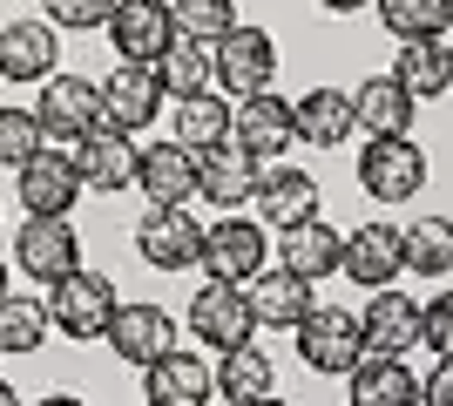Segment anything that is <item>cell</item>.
Segmentation results:
<instances>
[{
  "instance_id": "4",
  "label": "cell",
  "mask_w": 453,
  "mask_h": 406,
  "mask_svg": "<svg viewBox=\"0 0 453 406\" xmlns=\"http://www.w3.org/2000/svg\"><path fill=\"white\" fill-rule=\"evenodd\" d=\"M298 339V359L311 372H352L365 359V332H359V311H339V305H311L291 326Z\"/></svg>"
},
{
  "instance_id": "22",
  "label": "cell",
  "mask_w": 453,
  "mask_h": 406,
  "mask_svg": "<svg viewBox=\"0 0 453 406\" xmlns=\"http://www.w3.org/2000/svg\"><path fill=\"white\" fill-rule=\"evenodd\" d=\"M135 190L142 203H196V156L183 142H156L135 156Z\"/></svg>"
},
{
  "instance_id": "21",
  "label": "cell",
  "mask_w": 453,
  "mask_h": 406,
  "mask_svg": "<svg viewBox=\"0 0 453 406\" xmlns=\"http://www.w3.org/2000/svg\"><path fill=\"white\" fill-rule=\"evenodd\" d=\"M55 55H61V41L48 20H7L0 27V81H48L55 75Z\"/></svg>"
},
{
  "instance_id": "35",
  "label": "cell",
  "mask_w": 453,
  "mask_h": 406,
  "mask_svg": "<svg viewBox=\"0 0 453 406\" xmlns=\"http://www.w3.org/2000/svg\"><path fill=\"white\" fill-rule=\"evenodd\" d=\"M170 20L183 41H224L230 27H237V0H170Z\"/></svg>"
},
{
  "instance_id": "6",
  "label": "cell",
  "mask_w": 453,
  "mask_h": 406,
  "mask_svg": "<svg viewBox=\"0 0 453 406\" xmlns=\"http://www.w3.org/2000/svg\"><path fill=\"white\" fill-rule=\"evenodd\" d=\"M189 332H196L210 352L250 346V339H257V311H250L244 285H217V278H203V291L189 298Z\"/></svg>"
},
{
  "instance_id": "28",
  "label": "cell",
  "mask_w": 453,
  "mask_h": 406,
  "mask_svg": "<svg viewBox=\"0 0 453 406\" xmlns=\"http://www.w3.org/2000/svg\"><path fill=\"white\" fill-rule=\"evenodd\" d=\"M393 81H399L413 102H426V96L440 102V96L453 88V48H447V41H399Z\"/></svg>"
},
{
  "instance_id": "16",
  "label": "cell",
  "mask_w": 453,
  "mask_h": 406,
  "mask_svg": "<svg viewBox=\"0 0 453 406\" xmlns=\"http://www.w3.org/2000/svg\"><path fill=\"white\" fill-rule=\"evenodd\" d=\"M210 393H217V379H210V359H196V352H163L156 366H142V400L150 406H210Z\"/></svg>"
},
{
  "instance_id": "43",
  "label": "cell",
  "mask_w": 453,
  "mask_h": 406,
  "mask_svg": "<svg viewBox=\"0 0 453 406\" xmlns=\"http://www.w3.org/2000/svg\"><path fill=\"white\" fill-rule=\"evenodd\" d=\"M0 298H7V257H0Z\"/></svg>"
},
{
  "instance_id": "12",
  "label": "cell",
  "mask_w": 453,
  "mask_h": 406,
  "mask_svg": "<svg viewBox=\"0 0 453 406\" xmlns=\"http://www.w3.org/2000/svg\"><path fill=\"white\" fill-rule=\"evenodd\" d=\"M257 183H265V163L237 142H217L210 156H196V196L203 203H224V211L257 203Z\"/></svg>"
},
{
  "instance_id": "14",
  "label": "cell",
  "mask_w": 453,
  "mask_h": 406,
  "mask_svg": "<svg viewBox=\"0 0 453 406\" xmlns=\"http://www.w3.org/2000/svg\"><path fill=\"white\" fill-rule=\"evenodd\" d=\"M81 196V176L75 163H68V149H41L35 163H20V203H27V217H68Z\"/></svg>"
},
{
  "instance_id": "8",
  "label": "cell",
  "mask_w": 453,
  "mask_h": 406,
  "mask_svg": "<svg viewBox=\"0 0 453 406\" xmlns=\"http://www.w3.org/2000/svg\"><path fill=\"white\" fill-rule=\"evenodd\" d=\"M217 81H224V96H265L271 88V75H278V41L265 34V27H244V20H237V27H230L224 41H217Z\"/></svg>"
},
{
  "instance_id": "1",
  "label": "cell",
  "mask_w": 453,
  "mask_h": 406,
  "mask_svg": "<svg viewBox=\"0 0 453 406\" xmlns=\"http://www.w3.org/2000/svg\"><path fill=\"white\" fill-rule=\"evenodd\" d=\"M41 305H48V326H55L61 339H81V346H88V339H109V318H115V305H122V298H115V285L102 278V271L75 264L68 278H55V285H48V298H41Z\"/></svg>"
},
{
  "instance_id": "40",
  "label": "cell",
  "mask_w": 453,
  "mask_h": 406,
  "mask_svg": "<svg viewBox=\"0 0 453 406\" xmlns=\"http://www.w3.org/2000/svg\"><path fill=\"white\" fill-rule=\"evenodd\" d=\"M319 7H332V14H359V7H372V0H319Z\"/></svg>"
},
{
  "instance_id": "26",
  "label": "cell",
  "mask_w": 453,
  "mask_h": 406,
  "mask_svg": "<svg viewBox=\"0 0 453 406\" xmlns=\"http://www.w3.org/2000/svg\"><path fill=\"white\" fill-rule=\"evenodd\" d=\"M291 122H298L304 149H339L352 135V96L345 88H311V96L291 102Z\"/></svg>"
},
{
  "instance_id": "23",
  "label": "cell",
  "mask_w": 453,
  "mask_h": 406,
  "mask_svg": "<svg viewBox=\"0 0 453 406\" xmlns=\"http://www.w3.org/2000/svg\"><path fill=\"white\" fill-rule=\"evenodd\" d=\"M278 264L291 271V278H304V285H319V278H332V271L345 264V237L325 224V217H311V224H298V231H278Z\"/></svg>"
},
{
  "instance_id": "32",
  "label": "cell",
  "mask_w": 453,
  "mask_h": 406,
  "mask_svg": "<svg viewBox=\"0 0 453 406\" xmlns=\"http://www.w3.org/2000/svg\"><path fill=\"white\" fill-rule=\"evenodd\" d=\"M176 142H183L189 156H210L217 142H230L224 96H183V102H176Z\"/></svg>"
},
{
  "instance_id": "27",
  "label": "cell",
  "mask_w": 453,
  "mask_h": 406,
  "mask_svg": "<svg viewBox=\"0 0 453 406\" xmlns=\"http://www.w3.org/2000/svg\"><path fill=\"white\" fill-rule=\"evenodd\" d=\"M257 211L271 217V231H298V224L319 217V183H311L304 170H265V183H257Z\"/></svg>"
},
{
  "instance_id": "19",
  "label": "cell",
  "mask_w": 453,
  "mask_h": 406,
  "mask_svg": "<svg viewBox=\"0 0 453 406\" xmlns=\"http://www.w3.org/2000/svg\"><path fill=\"white\" fill-rule=\"evenodd\" d=\"M413 116H419V102L406 96L393 75H365L359 88H352V129H365V142H379V135H413Z\"/></svg>"
},
{
  "instance_id": "15",
  "label": "cell",
  "mask_w": 453,
  "mask_h": 406,
  "mask_svg": "<svg viewBox=\"0 0 453 406\" xmlns=\"http://www.w3.org/2000/svg\"><path fill=\"white\" fill-rule=\"evenodd\" d=\"M109 346H115V359H129V366H156V359L176 346V318L163 305H115Z\"/></svg>"
},
{
  "instance_id": "3",
  "label": "cell",
  "mask_w": 453,
  "mask_h": 406,
  "mask_svg": "<svg viewBox=\"0 0 453 406\" xmlns=\"http://www.w3.org/2000/svg\"><path fill=\"white\" fill-rule=\"evenodd\" d=\"M359 190L372 203H413L426 190V149L413 135H379L359 149Z\"/></svg>"
},
{
  "instance_id": "5",
  "label": "cell",
  "mask_w": 453,
  "mask_h": 406,
  "mask_svg": "<svg viewBox=\"0 0 453 406\" xmlns=\"http://www.w3.org/2000/svg\"><path fill=\"white\" fill-rule=\"evenodd\" d=\"M135 257L150 271H183L203 257V224L189 217V203H150L135 224Z\"/></svg>"
},
{
  "instance_id": "24",
  "label": "cell",
  "mask_w": 453,
  "mask_h": 406,
  "mask_svg": "<svg viewBox=\"0 0 453 406\" xmlns=\"http://www.w3.org/2000/svg\"><path fill=\"white\" fill-rule=\"evenodd\" d=\"M345 400L352 406H419V379H413V366H399L386 352H365L359 366L345 372Z\"/></svg>"
},
{
  "instance_id": "10",
  "label": "cell",
  "mask_w": 453,
  "mask_h": 406,
  "mask_svg": "<svg viewBox=\"0 0 453 406\" xmlns=\"http://www.w3.org/2000/svg\"><path fill=\"white\" fill-rule=\"evenodd\" d=\"M109 41H115V55H122V61H135V68H156V61H163V48L176 41L170 0H115Z\"/></svg>"
},
{
  "instance_id": "29",
  "label": "cell",
  "mask_w": 453,
  "mask_h": 406,
  "mask_svg": "<svg viewBox=\"0 0 453 406\" xmlns=\"http://www.w3.org/2000/svg\"><path fill=\"white\" fill-rule=\"evenodd\" d=\"M210 379H217V393H224L230 406H257L278 393V366H271L257 346H237V352H217V366H210Z\"/></svg>"
},
{
  "instance_id": "11",
  "label": "cell",
  "mask_w": 453,
  "mask_h": 406,
  "mask_svg": "<svg viewBox=\"0 0 453 406\" xmlns=\"http://www.w3.org/2000/svg\"><path fill=\"white\" fill-rule=\"evenodd\" d=\"M14 264L27 271V278H41V285H55V278H68V271L81 264V237L68 217H27L14 231Z\"/></svg>"
},
{
  "instance_id": "41",
  "label": "cell",
  "mask_w": 453,
  "mask_h": 406,
  "mask_svg": "<svg viewBox=\"0 0 453 406\" xmlns=\"http://www.w3.org/2000/svg\"><path fill=\"white\" fill-rule=\"evenodd\" d=\"M41 406H81V400H75V393H48Z\"/></svg>"
},
{
  "instance_id": "38",
  "label": "cell",
  "mask_w": 453,
  "mask_h": 406,
  "mask_svg": "<svg viewBox=\"0 0 453 406\" xmlns=\"http://www.w3.org/2000/svg\"><path fill=\"white\" fill-rule=\"evenodd\" d=\"M41 7H48V27H109V14H115V0H41Z\"/></svg>"
},
{
  "instance_id": "13",
  "label": "cell",
  "mask_w": 453,
  "mask_h": 406,
  "mask_svg": "<svg viewBox=\"0 0 453 406\" xmlns=\"http://www.w3.org/2000/svg\"><path fill=\"white\" fill-rule=\"evenodd\" d=\"M156 116H163V81H156V68H135V61L109 68V81H102V122L135 135V129H150Z\"/></svg>"
},
{
  "instance_id": "2",
  "label": "cell",
  "mask_w": 453,
  "mask_h": 406,
  "mask_svg": "<svg viewBox=\"0 0 453 406\" xmlns=\"http://www.w3.org/2000/svg\"><path fill=\"white\" fill-rule=\"evenodd\" d=\"M196 264L217 278V285H250L257 271H271V237L257 217H217V224H203V257Z\"/></svg>"
},
{
  "instance_id": "30",
  "label": "cell",
  "mask_w": 453,
  "mask_h": 406,
  "mask_svg": "<svg viewBox=\"0 0 453 406\" xmlns=\"http://www.w3.org/2000/svg\"><path fill=\"white\" fill-rule=\"evenodd\" d=\"M156 81H163V96H210V81H217V61H210L203 41H183L176 34L170 48H163V61H156Z\"/></svg>"
},
{
  "instance_id": "31",
  "label": "cell",
  "mask_w": 453,
  "mask_h": 406,
  "mask_svg": "<svg viewBox=\"0 0 453 406\" xmlns=\"http://www.w3.org/2000/svg\"><path fill=\"white\" fill-rule=\"evenodd\" d=\"M399 251H406V271L447 278L453 271V217H413V224L399 231Z\"/></svg>"
},
{
  "instance_id": "25",
  "label": "cell",
  "mask_w": 453,
  "mask_h": 406,
  "mask_svg": "<svg viewBox=\"0 0 453 406\" xmlns=\"http://www.w3.org/2000/svg\"><path fill=\"white\" fill-rule=\"evenodd\" d=\"M244 298H250V311H257V326H271V332H291L304 318V311L319 305V298H311V285H304V278H291V271H257V278H250L244 285Z\"/></svg>"
},
{
  "instance_id": "9",
  "label": "cell",
  "mask_w": 453,
  "mask_h": 406,
  "mask_svg": "<svg viewBox=\"0 0 453 406\" xmlns=\"http://www.w3.org/2000/svg\"><path fill=\"white\" fill-rule=\"evenodd\" d=\"M35 122L48 142H75V135H88L95 122H102V88L81 75H48L41 81V102H35Z\"/></svg>"
},
{
  "instance_id": "33",
  "label": "cell",
  "mask_w": 453,
  "mask_h": 406,
  "mask_svg": "<svg viewBox=\"0 0 453 406\" xmlns=\"http://www.w3.org/2000/svg\"><path fill=\"white\" fill-rule=\"evenodd\" d=\"M379 20H386V34H399V41H447L453 0H379Z\"/></svg>"
},
{
  "instance_id": "34",
  "label": "cell",
  "mask_w": 453,
  "mask_h": 406,
  "mask_svg": "<svg viewBox=\"0 0 453 406\" xmlns=\"http://www.w3.org/2000/svg\"><path fill=\"white\" fill-rule=\"evenodd\" d=\"M48 339V305L41 298H0V352H41Z\"/></svg>"
},
{
  "instance_id": "17",
  "label": "cell",
  "mask_w": 453,
  "mask_h": 406,
  "mask_svg": "<svg viewBox=\"0 0 453 406\" xmlns=\"http://www.w3.org/2000/svg\"><path fill=\"white\" fill-rule=\"evenodd\" d=\"M359 332H365V352H386V359H406L419 346V298L406 291H372V305L359 311Z\"/></svg>"
},
{
  "instance_id": "20",
  "label": "cell",
  "mask_w": 453,
  "mask_h": 406,
  "mask_svg": "<svg viewBox=\"0 0 453 406\" xmlns=\"http://www.w3.org/2000/svg\"><path fill=\"white\" fill-rule=\"evenodd\" d=\"M345 278L365 291H386L406 271V251H399V231L393 224H359V231H345Z\"/></svg>"
},
{
  "instance_id": "36",
  "label": "cell",
  "mask_w": 453,
  "mask_h": 406,
  "mask_svg": "<svg viewBox=\"0 0 453 406\" xmlns=\"http://www.w3.org/2000/svg\"><path fill=\"white\" fill-rule=\"evenodd\" d=\"M41 149H48V135H41L35 109H0V163L20 170V163H35Z\"/></svg>"
},
{
  "instance_id": "7",
  "label": "cell",
  "mask_w": 453,
  "mask_h": 406,
  "mask_svg": "<svg viewBox=\"0 0 453 406\" xmlns=\"http://www.w3.org/2000/svg\"><path fill=\"white\" fill-rule=\"evenodd\" d=\"M61 149H68V163H75V176H81V190H129L135 183V142L122 129H115V122H95L88 135H75V142H61Z\"/></svg>"
},
{
  "instance_id": "44",
  "label": "cell",
  "mask_w": 453,
  "mask_h": 406,
  "mask_svg": "<svg viewBox=\"0 0 453 406\" xmlns=\"http://www.w3.org/2000/svg\"><path fill=\"white\" fill-rule=\"evenodd\" d=\"M257 406H291V400H278V393H271V400H257Z\"/></svg>"
},
{
  "instance_id": "42",
  "label": "cell",
  "mask_w": 453,
  "mask_h": 406,
  "mask_svg": "<svg viewBox=\"0 0 453 406\" xmlns=\"http://www.w3.org/2000/svg\"><path fill=\"white\" fill-rule=\"evenodd\" d=\"M0 406H20V393H14V387H7V379H0Z\"/></svg>"
},
{
  "instance_id": "39",
  "label": "cell",
  "mask_w": 453,
  "mask_h": 406,
  "mask_svg": "<svg viewBox=\"0 0 453 406\" xmlns=\"http://www.w3.org/2000/svg\"><path fill=\"white\" fill-rule=\"evenodd\" d=\"M419 406H453V366H434V379L419 387Z\"/></svg>"
},
{
  "instance_id": "37",
  "label": "cell",
  "mask_w": 453,
  "mask_h": 406,
  "mask_svg": "<svg viewBox=\"0 0 453 406\" xmlns=\"http://www.w3.org/2000/svg\"><path fill=\"white\" fill-rule=\"evenodd\" d=\"M419 346H434L440 366H453V291H440L434 305H419Z\"/></svg>"
},
{
  "instance_id": "18",
  "label": "cell",
  "mask_w": 453,
  "mask_h": 406,
  "mask_svg": "<svg viewBox=\"0 0 453 406\" xmlns=\"http://www.w3.org/2000/svg\"><path fill=\"white\" fill-rule=\"evenodd\" d=\"M230 142H237V149H250L257 163H265V156H284L291 142H298L291 102H284V96H271V88H265V96H250L244 109L230 116Z\"/></svg>"
}]
</instances>
